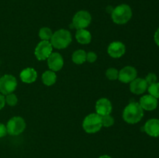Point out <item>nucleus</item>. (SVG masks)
Segmentation results:
<instances>
[{"mask_svg": "<svg viewBox=\"0 0 159 158\" xmlns=\"http://www.w3.org/2000/svg\"><path fill=\"white\" fill-rule=\"evenodd\" d=\"M99 158H112V157L110 156H109V155H102V156H99Z\"/></svg>", "mask_w": 159, "mask_h": 158, "instance_id": "c756f323", "label": "nucleus"}, {"mask_svg": "<svg viewBox=\"0 0 159 158\" xmlns=\"http://www.w3.org/2000/svg\"><path fill=\"white\" fill-rule=\"evenodd\" d=\"M75 38L81 44H89L92 40V35L89 31L85 29H80L76 31Z\"/></svg>", "mask_w": 159, "mask_h": 158, "instance_id": "f3484780", "label": "nucleus"}, {"mask_svg": "<svg viewBox=\"0 0 159 158\" xmlns=\"http://www.w3.org/2000/svg\"><path fill=\"white\" fill-rule=\"evenodd\" d=\"M53 46L51 42L48 40H41L36 46L34 54L38 60H44L52 54Z\"/></svg>", "mask_w": 159, "mask_h": 158, "instance_id": "6e6552de", "label": "nucleus"}, {"mask_svg": "<svg viewBox=\"0 0 159 158\" xmlns=\"http://www.w3.org/2000/svg\"><path fill=\"white\" fill-rule=\"evenodd\" d=\"M6 104V98L2 94H0V110L2 109Z\"/></svg>", "mask_w": 159, "mask_h": 158, "instance_id": "cd10ccee", "label": "nucleus"}, {"mask_svg": "<svg viewBox=\"0 0 159 158\" xmlns=\"http://www.w3.org/2000/svg\"><path fill=\"white\" fill-rule=\"evenodd\" d=\"M72 37L71 33L65 29H61L53 33L51 39V43L53 47L61 50L68 47L71 43Z\"/></svg>", "mask_w": 159, "mask_h": 158, "instance_id": "f03ea898", "label": "nucleus"}, {"mask_svg": "<svg viewBox=\"0 0 159 158\" xmlns=\"http://www.w3.org/2000/svg\"><path fill=\"white\" fill-rule=\"evenodd\" d=\"M92 21V16L88 11L81 10L76 12L72 19L71 26L76 29H85L89 26Z\"/></svg>", "mask_w": 159, "mask_h": 158, "instance_id": "423d86ee", "label": "nucleus"}, {"mask_svg": "<svg viewBox=\"0 0 159 158\" xmlns=\"http://www.w3.org/2000/svg\"><path fill=\"white\" fill-rule=\"evenodd\" d=\"M144 109L138 102H130L126 106L123 112L124 121L129 124H136L142 119Z\"/></svg>", "mask_w": 159, "mask_h": 158, "instance_id": "f257e3e1", "label": "nucleus"}, {"mask_svg": "<svg viewBox=\"0 0 159 158\" xmlns=\"http://www.w3.org/2000/svg\"><path fill=\"white\" fill-rule=\"evenodd\" d=\"M109 55L113 58L121 57L126 52V46L122 42L114 41L112 42L107 49Z\"/></svg>", "mask_w": 159, "mask_h": 158, "instance_id": "9d476101", "label": "nucleus"}, {"mask_svg": "<svg viewBox=\"0 0 159 158\" xmlns=\"http://www.w3.org/2000/svg\"><path fill=\"white\" fill-rule=\"evenodd\" d=\"M106 76L107 78L110 81H115L118 79V76H119V71L114 68H110L107 69L106 71Z\"/></svg>", "mask_w": 159, "mask_h": 158, "instance_id": "4be33fe9", "label": "nucleus"}, {"mask_svg": "<svg viewBox=\"0 0 159 158\" xmlns=\"http://www.w3.org/2000/svg\"><path fill=\"white\" fill-rule=\"evenodd\" d=\"M148 85L146 82L145 79L141 77H136L130 82V90L133 94H141L146 91Z\"/></svg>", "mask_w": 159, "mask_h": 158, "instance_id": "ddd939ff", "label": "nucleus"}, {"mask_svg": "<svg viewBox=\"0 0 159 158\" xmlns=\"http://www.w3.org/2000/svg\"><path fill=\"white\" fill-rule=\"evenodd\" d=\"M158 99L151 94H145L140 99L139 104L146 111H153L158 107Z\"/></svg>", "mask_w": 159, "mask_h": 158, "instance_id": "4468645a", "label": "nucleus"}, {"mask_svg": "<svg viewBox=\"0 0 159 158\" xmlns=\"http://www.w3.org/2000/svg\"><path fill=\"white\" fill-rule=\"evenodd\" d=\"M48 65L51 71H58L63 68L64 60L59 53H52L48 59Z\"/></svg>", "mask_w": 159, "mask_h": 158, "instance_id": "9b49d317", "label": "nucleus"}, {"mask_svg": "<svg viewBox=\"0 0 159 158\" xmlns=\"http://www.w3.org/2000/svg\"><path fill=\"white\" fill-rule=\"evenodd\" d=\"M17 87V81L14 76L6 74L0 77V92L2 94L12 93Z\"/></svg>", "mask_w": 159, "mask_h": 158, "instance_id": "0eeeda50", "label": "nucleus"}, {"mask_svg": "<svg viewBox=\"0 0 159 158\" xmlns=\"http://www.w3.org/2000/svg\"><path fill=\"white\" fill-rule=\"evenodd\" d=\"M102 118L97 113H91L84 119L82 122L83 129L87 133H96L102 128Z\"/></svg>", "mask_w": 159, "mask_h": 158, "instance_id": "20e7f679", "label": "nucleus"}, {"mask_svg": "<svg viewBox=\"0 0 159 158\" xmlns=\"http://www.w3.org/2000/svg\"><path fill=\"white\" fill-rule=\"evenodd\" d=\"M7 133V129H6V126L4 124L0 122V138L4 137Z\"/></svg>", "mask_w": 159, "mask_h": 158, "instance_id": "bb28decb", "label": "nucleus"}, {"mask_svg": "<svg viewBox=\"0 0 159 158\" xmlns=\"http://www.w3.org/2000/svg\"><path fill=\"white\" fill-rule=\"evenodd\" d=\"M138 75V71L134 67L126 66L119 71L118 79L123 83H130Z\"/></svg>", "mask_w": 159, "mask_h": 158, "instance_id": "1a4fd4ad", "label": "nucleus"}, {"mask_svg": "<svg viewBox=\"0 0 159 158\" xmlns=\"http://www.w3.org/2000/svg\"><path fill=\"white\" fill-rule=\"evenodd\" d=\"M154 40H155V43L159 46V28L155 31V35H154Z\"/></svg>", "mask_w": 159, "mask_h": 158, "instance_id": "c85d7f7f", "label": "nucleus"}, {"mask_svg": "<svg viewBox=\"0 0 159 158\" xmlns=\"http://www.w3.org/2000/svg\"><path fill=\"white\" fill-rule=\"evenodd\" d=\"M145 133L152 137H159V119H151L144 126Z\"/></svg>", "mask_w": 159, "mask_h": 158, "instance_id": "2eb2a0df", "label": "nucleus"}, {"mask_svg": "<svg viewBox=\"0 0 159 158\" xmlns=\"http://www.w3.org/2000/svg\"><path fill=\"white\" fill-rule=\"evenodd\" d=\"M17 102H18V99L15 94L10 93L9 94H6V103H7L9 106H15Z\"/></svg>", "mask_w": 159, "mask_h": 158, "instance_id": "b1692460", "label": "nucleus"}, {"mask_svg": "<svg viewBox=\"0 0 159 158\" xmlns=\"http://www.w3.org/2000/svg\"><path fill=\"white\" fill-rule=\"evenodd\" d=\"M72 61L76 64H82L86 61V53L83 50H75L72 54Z\"/></svg>", "mask_w": 159, "mask_h": 158, "instance_id": "6ab92c4d", "label": "nucleus"}, {"mask_svg": "<svg viewBox=\"0 0 159 158\" xmlns=\"http://www.w3.org/2000/svg\"><path fill=\"white\" fill-rule=\"evenodd\" d=\"M149 94L154 96L157 99H159V82H155L148 87Z\"/></svg>", "mask_w": 159, "mask_h": 158, "instance_id": "412c9836", "label": "nucleus"}, {"mask_svg": "<svg viewBox=\"0 0 159 158\" xmlns=\"http://www.w3.org/2000/svg\"><path fill=\"white\" fill-rule=\"evenodd\" d=\"M21 81L24 83L30 84L35 81L37 78V72L32 68L23 69L20 74Z\"/></svg>", "mask_w": 159, "mask_h": 158, "instance_id": "dca6fc26", "label": "nucleus"}, {"mask_svg": "<svg viewBox=\"0 0 159 158\" xmlns=\"http://www.w3.org/2000/svg\"><path fill=\"white\" fill-rule=\"evenodd\" d=\"M102 118V126L110 127L114 124V119L110 115H106V116H101Z\"/></svg>", "mask_w": 159, "mask_h": 158, "instance_id": "5701e85b", "label": "nucleus"}, {"mask_svg": "<svg viewBox=\"0 0 159 158\" xmlns=\"http://www.w3.org/2000/svg\"><path fill=\"white\" fill-rule=\"evenodd\" d=\"M96 113L99 116L110 115L112 112L111 102L107 98H102L99 99L96 103Z\"/></svg>", "mask_w": 159, "mask_h": 158, "instance_id": "f8f14e48", "label": "nucleus"}, {"mask_svg": "<svg viewBox=\"0 0 159 158\" xmlns=\"http://www.w3.org/2000/svg\"><path fill=\"white\" fill-rule=\"evenodd\" d=\"M157 80H158V77H157V75L155 73H149L145 77V81L148 85H151L157 82Z\"/></svg>", "mask_w": 159, "mask_h": 158, "instance_id": "393cba45", "label": "nucleus"}, {"mask_svg": "<svg viewBox=\"0 0 159 158\" xmlns=\"http://www.w3.org/2000/svg\"><path fill=\"white\" fill-rule=\"evenodd\" d=\"M52 31L48 27H43L39 31V37L41 39V40H48V41H49L51 37H52Z\"/></svg>", "mask_w": 159, "mask_h": 158, "instance_id": "aec40b11", "label": "nucleus"}, {"mask_svg": "<svg viewBox=\"0 0 159 158\" xmlns=\"http://www.w3.org/2000/svg\"><path fill=\"white\" fill-rule=\"evenodd\" d=\"M111 16L113 21L116 24H126L131 19L132 9L127 4L119 5L113 9Z\"/></svg>", "mask_w": 159, "mask_h": 158, "instance_id": "7ed1b4c3", "label": "nucleus"}, {"mask_svg": "<svg viewBox=\"0 0 159 158\" xmlns=\"http://www.w3.org/2000/svg\"></svg>", "mask_w": 159, "mask_h": 158, "instance_id": "7c9ffc66", "label": "nucleus"}, {"mask_svg": "<svg viewBox=\"0 0 159 158\" xmlns=\"http://www.w3.org/2000/svg\"><path fill=\"white\" fill-rule=\"evenodd\" d=\"M26 129L25 120L20 116H14L7 122L6 129L7 133L11 136H18L21 134Z\"/></svg>", "mask_w": 159, "mask_h": 158, "instance_id": "39448f33", "label": "nucleus"}, {"mask_svg": "<svg viewBox=\"0 0 159 158\" xmlns=\"http://www.w3.org/2000/svg\"><path fill=\"white\" fill-rule=\"evenodd\" d=\"M57 81V75L53 71H46L42 74V81L47 86H51Z\"/></svg>", "mask_w": 159, "mask_h": 158, "instance_id": "a211bd4d", "label": "nucleus"}, {"mask_svg": "<svg viewBox=\"0 0 159 158\" xmlns=\"http://www.w3.org/2000/svg\"><path fill=\"white\" fill-rule=\"evenodd\" d=\"M97 59V55L95 52L90 51L88 54H86V61L89 62V63H94Z\"/></svg>", "mask_w": 159, "mask_h": 158, "instance_id": "a878e982", "label": "nucleus"}]
</instances>
